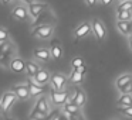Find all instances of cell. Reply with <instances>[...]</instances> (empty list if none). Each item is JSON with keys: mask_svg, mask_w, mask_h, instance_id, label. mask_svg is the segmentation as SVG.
<instances>
[{"mask_svg": "<svg viewBox=\"0 0 132 120\" xmlns=\"http://www.w3.org/2000/svg\"><path fill=\"white\" fill-rule=\"evenodd\" d=\"M29 16H30L29 10H27L26 7H23V6L14 7L13 12H12V18L13 20H17V21H26L27 18H29Z\"/></svg>", "mask_w": 132, "mask_h": 120, "instance_id": "8", "label": "cell"}, {"mask_svg": "<svg viewBox=\"0 0 132 120\" xmlns=\"http://www.w3.org/2000/svg\"><path fill=\"white\" fill-rule=\"evenodd\" d=\"M132 81V75L129 74H125V75H121L119 78L117 79V82H115V86H117L118 89H122L125 85H128L129 82Z\"/></svg>", "mask_w": 132, "mask_h": 120, "instance_id": "20", "label": "cell"}, {"mask_svg": "<svg viewBox=\"0 0 132 120\" xmlns=\"http://www.w3.org/2000/svg\"><path fill=\"white\" fill-rule=\"evenodd\" d=\"M34 109H37V110L43 112V113L48 114V102H47V99L44 96H41L40 99L37 100V103H36Z\"/></svg>", "mask_w": 132, "mask_h": 120, "instance_id": "19", "label": "cell"}, {"mask_svg": "<svg viewBox=\"0 0 132 120\" xmlns=\"http://www.w3.org/2000/svg\"><path fill=\"white\" fill-rule=\"evenodd\" d=\"M85 2H87L88 6H95V3H97L98 0H85Z\"/></svg>", "mask_w": 132, "mask_h": 120, "instance_id": "37", "label": "cell"}, {"mask_svg": "<svg viewBox=\"0 0 132 120\" xmlns=\"http://www.w3.org/2000/svg\"><path fill=\"white\" fill-rule=\"evenodd\" d=\"M91 23H92L91 26H92V30H94L95 37H97L100 41H102L104 38H105V35H106V30H105V27H104V24L101 23L98 18H94Z\"/></svg>", "mask_w": 132, "mask_h": 120, "instance_id": "7", "label": "cell"}, {"mask_svg": "<svg viewBox=\"0 0 132 120\" xmlns=\"http://www.w3.org/2000/svg\"><path fill=\"white\" fill-rule=\"evenodd\" d=\"M51 85H53V89H55V91H63L64 88H65L67 85V81H68V78L65 76V75L60 74V72H55V74L51 75Z\"/></svg>", "mask_w": 132, "mask_h": 120, "instance_id": "4", "label": "cell"}, {"mask_svg": "<svg viewBox=\"0 0 132 120\" xmlns=\"http://www.w3.org/2000/svg\"><path fill=\"white\" fill-rule=\"evenodd\" d=\"M26 72H27V75H29L30 78L34 79V78L37 76V74L40 72V68H38V65L34 64L33 61H27L26 62Z\"/></svg>", "mask_w": 132, "mask_h": 120, "instance_id": "16", "label": "cell"}, {"mask_svg": "<svg viewBox=\"0 0 132 120\" xmlns=\"http://www.w3.org/2000/svg\"><path fill=\"white\" fill-rule=\"evenodd\" d=\"M55 16L53 14L51 10H47V12H44L43 14L40 16L38 18H36L34 23H33V27H38V26H48V23L53 26V23H55Z\"/></svg>", "mask_w": 132, "mask_h": 120, "instance_id": "2", "label": "cell"}, {"mask_svg": "<svg viewBox=\"0 0 132 120\" xmlns=\"http://www.w3.org/2000/svg\"><path fill=\"white\" fill-rule=\"evenodd\" d=\"M19 97L16 96L14 92H6V93L2 96V100H0V103H2V107H3V112H7L10 107H12L13 105H14V102L17 100Z\"/></svg>", "mask_w": 132, "mask_h": 120, "instance_id": "6", "label": "cell"}, {"mask_svg": "<svg viewBox=\"0 0 132 120\" xmlns=\"http://www.w3.org/2000/svg\"><path fill=\"white\" fill-rule=\"evenodd\" d=\"M50 96H51V102L57 106H64L65 103L70 102L68 99H71V95H70L68 91H55V89H53L50 92Z\"/></svg>", "mask_w": 132, "mask_h": 120, "instance_id": "1", "label": "cell"}, {"mask_svg": "<svg viewBox=\"0 0 132 120\" xmlns=\"http://www.w3.org/2000/svg\"><path fill=\"white\" fill-rule=\"evenodd\" d=\"M10 54H13V44L10 41H6V43L0 44V57L10 55Z\"/></svg>", "mask_w": 132, "mask_h": 120, "instance_id": "22", "label": "cell"}, {"mask_svg": "<svg viewBox=\"0 0 132 120\" xmlns=\"http://www.w3.org/2000/svg\"><path fill=\"white\" fill-rule=\"evenodd\" d=\"M33 54H34V57L37 58L38 61L47 62V61L50 59V55H51V52H50V49H47V48H36Z\"/></svg>", "mask_w": 132, "mask_h": 120, "instance_id": "15", "label": "cell"}, {"mask_svg": "<svg viewBox=\"0 0 132 120\" xmlns=\"http://www.w3.org/2000/svg\"><path fill=\"white\" fill-rule=\"evenodd\" d=\"M12 91L16 93V96L19 97V99L24 100L27 99V97L30 96V91H29V86H24V85H16L12 88Z\"/></svg>", "mask_w": 132, "mask_h": 120, "instance_id": "13", "label": "cell"}, {"mask_svg": "<svg viewBox=\"0 0 132 120\" xmlns=\"http://www.w3.org/2000/svg\"><path fill=\"white\" fill-rule=\"evenodd\" d=\"M47 116H48V114L43 113V112L37 110V109H34V110L30 113V119H31V120H44Z\"/></svg>", "mask_w": 132, "mask_h": 120, "instance_id": "26", "label": "cell"}, {"mask_svg": "<svg viewBox=\"0 0 132 120\" xmlns=\"http://www.w3.org/2000/svg\"><path fill=\"white\" fill-rule=\"evenodd\" d=\"M9 41V31L3 27H0V44Z\"/></svg>", "mask_w": 132, "mask_h": 120, "instance_id": "29", "label": "cell"}, {"mask_svg": "<svg viewBox=\"0 0 132 120\" xmlns=\"http://www.w3.org/2000/svg\"><path fill=\"white\" fill-rule=\"evenodd\" d=\"M117 27L122 34L131 37V34H132V21H118Z\"/></svg>", "mask_w": 132, "mask_h": 120, "instance_id": "17", "label": "cell"}, {"mask_svg": "<svg viewBox=\"0 0 132 120\" xmlns=\"http://www.w3.org/2000/svg\"><path fill=\"white\" fill-rule=\"evenodd\" d=\"M6 120H16V119H10V117H7V119Z\"/></svg>", "mask_w": 132, "mask_h": 120, "instance_id": "42", "label": "cell"}, {"mask_svg": "<svg viewBox=\"0 0 132 120\" xmlns=\"http://www.w3.org/2000/svg\"><path fill=\"white\" fill-rule=\"evenodd\" d=\"M2 112H3V107H2V103H0V113H2Z\"/></svg>", "mask_w": 132, "mask_h": 120, "instance_id": "41", "label": "cell"}, {"mask_svg": "<svg viewBox=\"0 0 132 120\" xmlns=\"http://www.w3.org/2000/svg\"><path fill=\"white\" fill-rule=\"evenodd\" d=\"M57 120H70V117H68V114H65V113H61L60 116H58V119Z\"/></svg>", "mask_w": 132, "mask_h": 120, "instance_id": "35", "label": "cell"}, {"mask_svg": "<svg viewBox=\"0 0 132 120\" xmlns=\"http://www.w3.org/2000/svg\"><path fill=\"white\" fill-rule=\"evenodd\" d=\"M70 102H72L74 105H77L78 107H82L87 102V96H85V92L80 88H75V93H74V97H72Z\"/></svg>", "mask_w": 132, "mask_h": 120, "instance_id": "10", "label": "cell"}, {"mask_svg": "<svg viewBox=\"0 0 132 120\" xmlns=\"http://www.w3.org/2000/svg\"><path fill=\"white\" fill-rule=\"evenodd\" d=\"M129 47H131V49H132V40H129Z\"/></svg>", "mask_w": 132, "mask_h": 120, "instance_id": "40", "label": "cell"}, {"mask_svg": "<svg viewBox=\"0 0 132 120\" xmlns=\"http://www.w3.org/2000/svg\"><path fill=\"white\" fill-rule=\"evenodd\" d=\"M23 2H24V3H27L29 6H30V4H33V3H34V0H23Z\"/></svg>", "mask_w": 132, "mask_h": 120, "instance_id": "39", "label": "cell"}, {"mask_svg": "<svg viewBox=\"0 0 132 120\" xmlns=\"http://www.w3.org/2000/svg\"><path fill=\"white\" fill-rule=\"evenodd\" d=\"M48 9H50V6H48V4H46V3H33V4H30V6H29V13H30L31 17L38 18L44 12H47Z\"/></svg>", "mask_w": 132, "mask_h": 120, "instance_id": "5", "label": "cell"}, {"mask_svg": "<svg viewBox=\"0 0 132 120\" xmlns=\"http://www.w3.org/2000/svg\"><path fill=\"white\" fill-rule=\"evenodd\" d=\"M71 65H72V68H74V69H77V68H80V66L85 65V64H84V59L81 57H75L74 59L71 61Z\"/></svg>", "mask_w": 132, "mask_h": 120, "instance_id": "28", "label": "cell"}, {"mask_svg": "<svg viewBox=\"0 0 132 120\" xmlns=\"http://www.w3.org/2000/svg\"><path fill=\"white\" fill-rule=\"evenodd\" d=\"M10 2H12V0H0V3L2 4H9Z\"/></svg>", "mask_w": 132, "mask_h": 120, "instance_id": "38", "label": "cell"}, {"mask_svg": "<svg viewBox=\"0 0 132 120\" xmlns=\"http://www.w3.org/2000/svg\"><path fill=\"white\" fill-rule=\"evenodd\" d=\"M132 10V0H126L118 6V12H131Z\"/></svg>", "mask_w": 132, "mask_h": 120, "instance_id": "27", "label": "cell"}, {"mask_svg": "<svg viewBox=\"0 0 132 120\" xmlns=\"http://www.w3.org/2000/svg\"><path fill=\"white\" fill-rule=\"evenodd\" d=\"M64 112L67 114H74V113H80V107L77 105H74L72 102H68L64 105Z\"/></svg>", "mask_w": 132, "mask_h": 120, "instance_id": "23", "label": "cell"}, {"mask_svg": "<svg viewBox=\"0 0 132 120\" xmlns=\"http://www.w3.org/2000/svg\"><path fill=\"white\" fill-rule=\"evenodd\" d=\"M122 2H126V0H121V3H122Z\"/></svg>", "mask_w": 132, "mask_h": 120, "instance_id": "43", "label": "cell"}, {"mask_svg": "<svg viewBox=\"0 0 132 120\" xmlns=\"http://www.w3.org/2000/svg\"><path fill=\"white\" fill-rule=\"evenodd\" d=\"M50 52H51V57L54 59H60L61 54H63V48H61V43L57 38H53L51 40V45H50Z\"/></svg>", "mask_w": 132, "mask_h": 120, "instance_id": "11", "label": "cell"}, {"mask_svg": "<svg viewBox=\"0 0 132 120\" xmlns=\"http://www.w3.org/2000/svg\"><path fill=\"white\" fill-rule=\"evenodd\" d=\"M100 2L104 4V6H109V4L112 3V0H100Z\"/></svg>", "mask_w": 132, "mask_h": 120, "instance_id": "36", "label": "cell"}, {"mask_svg": "<svg viewBox=\"0 0 132 120\" xmlns=\"http://www.w3.org/2000/svg\"><path fill=\"white\" fill-rule=\"evenodd\" d=\"M27 86H29V91H30V96H38L44 92L43 88L40 85H37L36 82H33L31 79H27Z\"/></svg>", "mask_w": 132, "mask_h": 120, "instance_id": "18", "label": "cell"}, {"mask_svg": "<svg viewBox=\"0 0 132 120\" xmlns=\"http://www.w3.org/2000/svg\"><path fill=\"white\" fill-rule=\"evenodd\" d=\"M70 120H85L84 119V116L81 113H74V114H68Z\"/></svg>", "mask_w": 132, "mask_h": 120, "instance_id": "33", "label": "cell"}, {"mask_svg": "<svg viewBox=\"0 0 132 120\" xmlns=\"http://www.w3.org/2000/svg\"><path fill=\"white\" fill-rule=\"evenodd\" d=\"M74 71H77V72H80V74H82V75H85L87 74V65H82V66H80V68H77V69H74Z\"/></svg>", "mask_w": 132, "mask_h": 120, "instance_id": "34", "label": "cell"}, {"mask_svg": "<svg viewBox=\"0 0 132 120\" xmlns=\"http://www.w3.org/2000/svg\"><path fill=\"white\" fill-rule=\"evenodd\" d=\"M91 28H92V26L89 23H82V24H80V26L75 28V31H74V37L77 38V40H80V38H84L85 35H88L89 33H91Z\"/></svg>", "mask_w": 132, "mask_h": 120, "instance_id": "9", "label": "cell"}, {"mask_svg": "<svg viewBox=\"0 0 132 120\" xmlns=\"http://www.w3.org/2000/svg\"><path fill=\"white\" fill-rule=\"evenodd\" d=\"M50 79H51L50 72L47 71V69H40V72L37 74V76L34 78V82L37 83V85H46Z\"/></svg>", "mask_w": 132, "mask_h": 120, "instance_id": "14", "label": "cell"}, {"mask_svg": "<svg viewBox=\"0 0 132 120\" xmlns=\"http://www.w3.org/2000/svg\"><path fill=\"white\" fill-rule=\"evenodd\" d=\"M53 33H54V27H53L51 24H48V26H38V27H34V28H33V35L41 38V40L50 38L53 35Z\"/></svg>", "mask_w": 132, "mask_h": 120, "instance_id": "3", "label": "cell"}, {"mask_svg": "<svg viewBox=\"0 0 132 120\" xmlns=\"http://www.w3.org/2000/svg\"><path fill=\"white\" fill-rule=\"evenodd\" d=\"M10 69L14 74H21L26 71V61L21 58H13L12 64H10Z\"/></svg>", "mask_w": 132, "mask_h": 120, "instance_id": "12", "label": "cell"}, {"mask_svg": "<svg viewBox=\"0 0 132 120\" xmlns=\"http://www.w3.org/2000/svg\"><path fill=\"white\" fill-rule=\"evenodd\" d=\"M68 79L71 81L72 83H81V82L84 81V75L80 74V72H77V71H72Z\"/></svg>", "mask_w": 132, "mask_h": 120, "instance_id": "25", "label": "cell"}, {"mask_svg": "<svg viewBox=\"0 0 132 120\" xmlns=\"http://www.w3.org/2000/svg\"><path fill=\"white\" fill-rule=\"evenodd\" d=\"M132 106V95H121L118 99V107H129Z\"/></svg>", "mask_w": 132, "mask_h": 120, "instance_id": "21", "label": "cell"}, {"mask_svg": "<svg viewBox=\"0 0 132 120\" xmlns=\"http://www.w3.org/2000/svg\"><path fill=\"white\" fill-rule=\"evenodd\" d=\"M60 114H61V112L58 110V109H55V110H53L51 113H50V114H48V116H47L44 120H57Z\"/></svg>", "mask_w": 132, "mask_h": 120, "instance_id": "30", "label": "cell"}, {"mask_svg": "<svg viewBox=\"0 0 132 120\" xmlns=\"http://www.w3.org/2000/svg\"><path fill=\"white\" fill-rule=\"evenodd\" d=\"M118 110H119L123 116L132 117V106H129V107H118Z\"/></svg>", "mask_w": 132, "mask_h": 120, "instance_id": "31", "label": "cell"}, {"mask_svg": "<svg viewBox=\"0 0 132 120\" xmlns=\"http://www.w3.org/2000/svg\"><path fill=\"white\" fill-rule=\"evenodd\" d=\"M131 40H132V34H131Z\"/></svg>", "mask_w": 132, "mask_h": 120, "instance_id": "44", "label": "cell"}, {"mask_svg": "<svg viewBox=\"0 0 132 120\" xmlns=\"http://www.w3.org/2000/svg\"><path fill=\"white\" fill-rule=\"evenodd\" d=\"M119 92H121L122 95H131V93H132V81L128 83V85L123 86L122 89H119Z\"/></svg>", "mask_w": 132, "mask_h": 120, "instance_id": "32", "label": "cell"}, {"mask_svg": "<svg viewBox=\"0 0 132 120\" xmlns=\"http://www.w3.org/2000/svg\"><path fill=\"white\" fill-rule=\"evenodd\" d=\"M118 21H132V12H118Z\"/></svg>", "mask_w": 132, "mask_h": 120, "instance_id": "24", "label": "cell"}]
</instances>
